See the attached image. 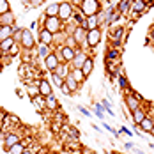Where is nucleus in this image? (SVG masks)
<instances>
[{
  "label": "nucleus",
  "instance_id": "9",
  "mask_svg": "<svg viewBox=\"0 0 154 154\" xmlns=\"http://www.w3.org/2000/svg\"><path fill=\"white\" fill-rule=\"evenodd\" d=\"M43 64H45V69H46V71H50V73H55V69L59 67L60 60L57 59V53H55V51H51L46 59L43 60Z\"/></svg>",
  "mask_w": 154,
  "mask_h": 154
},
{
  "label": "nucleus",
  "instance_id": "19",
  "mask_svg": "<svg viewBox=\"0 0 154 154\" xmlns=\"http://www.w3.org/2000/svg\"><path fill=\"white\" fill-rule=\"evenodd\" d=\"M35 48H37V57H39L41 60H45L48 55L53 51L51 46H48V45H41V43H37V46H35Z\"/></svg>",
  "mask_w": 154,
  "mask_h": 154
},
{
  "label": "nucleus",
  "instance_id": "5",
  "mask_svg": "<svg viewBox=\"0 0 154 154\" xmlns=\"http://www.w3.org/2000/svg\"><path fill=\"white\" fill-rule=\"evenodd\" d=\"M101 29H94V30H87V37H85V45L87 48H96L99 43H101Z\"/></svg>",
  "mask_w": 154,
  "mask_h": 154
},
{
  "label": "nucleus",
  "instance_id": "14",
  "mask_svg": "<svg viewBox=\"0 0 154 154\" xmlns=\"http://www.w3.org/2000/svg\"><path fill=\"white\" fill-rule=\"evenodd\" d=\"M145 9H147V5H145L142 0H133V2H131V9H129V13H133V18H138L140 14H143Z\"/></svg>",
  "mask_w": 154,
  "mask_h": 154
},
{
  "label": "nucleus",
  "instance_id": "44",
  "mask_svg": "<svg viewBox=\"0 0 154 154\" xmlns=\"http://www.w3.org/2000/svg\"><path fill=\"white\" fill-rule=\"evenodd\" d=\"M149 41H152V43H154V27L149 30Z\"/></svg>",
  "mask_w": 154,
  "mask_h": 154
},
{
  "label": "nucleus",
  "instance_id": "4",
  "mask_svg": "<svg viewBox=\"0 0 154 154\" xmlns=\"http://www.w3.org/2000/svg\"><path fill=\"white\" fill-rule=\"evenodd\" d=\"M55 53H57V59L60 60V64H71V60L75 59V55H76V50H73V48L69 46H59V50H55Z\"/></svg>",
  "mask_w": 154,
  "mask_h": 154
},
{
  "label": "nucleus",
  "instance_id": "27",
  "mask_svg": "<svg viewBox=\"0 0 154 154\" xmlns=\"http://www.w3.org/2000/svg\"><path fill=\"white\" fill-rule=\"evenodd\" d=\"M37 82L39 80H35V82H32V83H27V94L32 97H35V96H39V87H37Z\"/></svg>",
  "mask_w": 154,
  "mask_h": 154
},
{
  "label": "nucleus",
  "instance_id": "36",
  "mask_svg": "<svg viewBox=\"0 0 154 154\" xmlns=\"http://www.w3.org/2000/svg\"><path fill=\"white\" fill-rule=\"evenodd\" d=\"M103 112H105V108H103V105H99V103H96V117H99L101 121H103Z\"/></svg>",
  "mask_w": 154,
  "mask_h": 154
},
{
  "label": "nucleus",
  "instance_id": "2",
  "mask_svg": "<svg viewBox=\"0 0 154 154\" xmlns=\"http://www.w3.org/2000/svg\"><path fill=\"white\" fill-rule=\"evenodd\" d=\"M73 14H75V7H73L71 2H67V0L59 2V20L62 23H67L73 18Z\"/></svg>",
  "mask_w": 154,
  "mask_h": 154
},
{
  "label": "nucleus",
  "instance_id": "42",
  "mask_svg": "<svg viewBox=\"0 0 154 154\" xmlns=\"http://www.w3.org/2000/svg\"><path fill=\"white\" fill-rule=\"evenodd\" d=\"M78 110H80V112H82V113H83L85 117H89V115H91V112H89V110H87L85 106H78Z\"/></svg>",
  "mask_w": 154,
  "mask_h": 154
},
{
  "label": "nucleus",
  "instance_id": "41",
  "mask_svg": "<svg viewBox=\"0 0 154 154\" xmlns=\"http://www.w3.org/2000/svg\"><path fill=\"white\" fill-rule=\"evenodd\" d=\"M43 4H45V0H30V9L32 7H39Z\"/></svg>",
  "mask_w": 154,
  "mask_h": 154
},
{
  "label": "nucleus",
  "instance_id": "31",
  "mask_svg": "<svg viewBox=\"0 0 154 154\" xmlns=\"http://www.w3.org/2000/svg\"><path fill=\"white\" fill-rule=\"evenodd\" d=\"M7 37H13V27H0V43Z\"/></svg>",
  "mask_w": 154,
  "mask_h": 154
},
{
  "label": "nucleus",
  "instance_id": "45",
  "mask_svg": "<svg viewBox=\"0 0 154 154\" xmlns=\"http://www.w3.org/2000/svg\"><path fill=\"white\" fill-rule=\"evenodd\" d=\"M20 2H21L25 7H29V9H30V0H20Z\"/></svg>",
  "mask_w": 154,
  "mask_h": 154
},
{
  "label": "nucleus",
  "instance_id": "23",
  "mask_svg": "<svg viewBox=\"0 0 154 154\" xmlns=\"http://www.w3.org/2000/svg\"><path fill=\"white\" fill-rule=\"evenodd\" d=\"M45 14L48 18H53V16H59V2H51L45 7Z\"/></svg>",
  "mask_w": 154,
  "mask_h": 154
},
{
  "label": "nucleus",
  "instance_id": "43",
  "mask_svg": "<svg viewBox=\"0 0 154 154\" xmlns=\"http://www.w3.org/2000/svg\"><path fill=\"white\" fill-rule=\"evenodd\" d=\"M121 133H126L128 137H131V135H133V133H131V131H129L128 128H121Z\"/></svg>",
  "mask_w": 154,
  "mask_h": 154
},
{
  "label": "nucleus",
  "instance_id": "20",
  "mask_svg": "<svg viewBox=\"0 0 154 154\" xmlns=\"http://www.w3.org/2000/svg\"><path fill=\"white\" fill-rule=\"evenodd\" d=\"M131 2L133 0H121L119 4H117V11L121 13V16H126V14H129V9H131Z\"/></svg>",
  "mask_w": 154,
  "mask_h": 154
},
{
  "label": "nucleus",
  "instance_id": "38",
  "mask_svg": "<svg viewBox=\"0 0 154 154\" xmlns=\"http://www.w3.org/2000/svg\"><path fill=\"white\" fill-rule=\"evenodd\" d=\"M20 50H21V46H20L18 43H14V45H13V48L9 50V53H11V55H18V53H21Z\"/></svg>",
  "mask_w": 154,
  "mask_h": 154
},
{
  "label": "nucleus",
  "instance_id": "32",
  "mask_svg": "<svg viewBox=\"0 0 154 154\" xmlns=\"http://www.w3.org/2000/svg\"><path fill=\"white\" fill-rule=\"evenodd\" d=\"M21 35H23V29L21 27H13V39H14V43L20 45V41H21Z\"/></svg>",
  "mask_w": 154,
  "mask_h": 154
},
{
  "label": "nucleus",
  "instance_id": "15",
  "mask_svg": "<svg viewBox=\"0 0 154 154\" xmlns=\"http://www.w3.org/2000/svg\"><path fill=\"white\" fill-rule=\"evenodd\" d=\"M145 117H147V110H145V108H142V106L131 112V119H133V124H135V126H138Z\"/></svg>",
  "mask_w": 154,
  "mask_h": 154
},
{
  "label": "nucleus",
  "instance_id": "17",
  "mask_svg": "<svg viewBox=\"0 0 154 154\" xmlns=\"http://www.w3.org/2000/svg\"><path fill=\"white\" fill-rule=\"evenodd\" d=\"M152 128H154V117H149V115L138 124V129L142 131V133H151Z\"/></svg>",
  "mask_w": 154,
  "mask_h": 154
},
{
  "label": "nucleus",
  "instance_id": "16",
  "mask_svg": "<svg viewBox=\"0 0 154 154\" xmlns=\"http://www.w3.org/2000/svg\"><path fill=\"white\" fill-rule=\"evenodd\" d=\"M37 43L51 46V45H53V34H50L46 29H39V41H37Z\"/></svg>",
  "mask_w": 154,
  "mask_h": 154
},
{
  "label": "nucleus",
  "instance_id": "28",
  "mask_svg": "<svg viewBox=\"0 0 154 154\" xmlns=\"http://www.w3.org/2000/svg\"><path fill=\"white\" fill-rule=\"evenodd\" d=\"M69 75H71L73 78H75V80H76V82L80 83V85H82V83H83V82L87 80V78H85V75H83V71H82V69H75V67H73Z\"/></svg>",
  "mask_w": 154,
  "mask_h": 154
},
{
  "label": "nucleus",
  "instance_id": "34",
  "mask_svg": "<svg viewBox=\"0 0 154 154\" xmlns=\"http://www.w3.org/2000/svg\"><path fill=\"white\" fill-rule=\"evenodd\" d=\"M51 85H55L57 89H60L64 85V78H60L57 73H51Z\"/></svg>",
  "mask_w": 154,
  "mask_h": 154
},
{
  "label": "nucleus",
  "instance_id": "47",
  "mask_svg": "<svg viewBox=\"0 0 154 154\" xmlns=\"http://www.w3.org/2000/svg\"><path fill=\"white\" fill-rule=\"evenodd\" d=\"M124 147H126V149H135V147H133V143H124Z\"/></svg>",
  "mask_w": 154,
  "mask_h": 154
},
{
  "label": "nucleus",
  "instance_id": "1",
  "mask_svg": "<svg viewBox=\"0 0 154 154\" xmlns=\"http://www.w3.org/2000/svg\"><path fill=\"white\" fill-rule=\"evenodd\" d=\"M80 11L85 16H94L101 13V2L99 0H82L80 2Z\"/></svg>",
  "mask_w": 154,
  "mask_h": 154
},
{
  "label": "nucleus",
  "instance_id": "33",
  "mask_svg": "<svg viewBox=\"0 0 154 154\" xmlns=\"http://www.w3.org/2000/svg\"><path fill=\"white\" fill-rule=\"evenodd\" d=\"M62 46H69V48H73V50H80V46H78V43L75 41V39H73V35H67Z\"/></svg>",
  "mask_w": 154,
  "mask_h": 154
},
{
  "label": "nucleus",
  "instance_id": "40",
  "mask_svg": "<svg viewBox=\"0 0 154 154\" xmlns=\"http://www.w3.org/2000/svg\"><path fill=\"white\" fill-rule=\"evenodd\" d=\"M60 92L64 94V96H71V91H69V87L66 85V82H64V85L60 87Z\"/></svg>",
  "mask_w": 154,
  "mask_h": 154
},
{
  "label": "nucleus",
  "instance_id": "22",
  "mask_svg": "<svg viewBox=\"0 0 154 154\" xmlns=\"http://www.w3.org/2000/svg\"><path fill=\"white\" fill-rule=\"evenodd\" d=\"M71 69H73V67H71L69 64H64V62H62V64H59V67L55 69V73H57V75H59L60 78H64V80H66V78L69 76Z\"/></svg>",
  "mask_w": 154,
  "mask_h": 154
},
{
  "label": "nucleus",
  "instance_id": "50",
  "mask_svg": "<svg viewBox=\"0 0 154 154\" xmlns=\"http://www.w3.org/2000/svg\"><path fill=\"white\" fill-rule=\"evenodd\" d=\"M151 135H152V137H154V128H152V129H151Z\"/></svg>",
  "mask_w": 154,
  "mask_h": 154
},
{
  "label": "nucleus",
  "instance_id": "37",
  "mask_svg": "<svg viewBox=\"0 0 154 154\" xmlns=\"http://www.w3.org/2000/svg\"><path fill=\"white\" fill-rule=\"evenodd\" d=\"M128 85H129V83H128V78L124 76V75H121V76H119V87H121V89H128Z\"/></svg>",
  "mask_w": 154,
  "mask_h": 154
},
{
  "label": "nucleus",
  "instance_id": "13",
  "mask_svg": "<svg viewBox=\"0 0 154 154\" xmlns=\"http://www.w3.org/2000/svg\"><path fill=\"white\" fill-rule=\"evenodd\" d=\"M16 25V16L13 11L0 14V27H14Z\"/></svg>",
  "mask_w": 154,
  "mask_h": 154
},
{
  "label": "nucleus",
  "instance_id": "11",
  "mask_svg": "<svg viewBox=\"0 0 154 154\" xmlns=\"http://www.w3.org/2000/svg\"><path fill=\"white\" fill-rule=\"evenodd\" d=\"M37 87H39V94L43 96V97H48V96H51L53 94V85L45 80V78H41L39 82H37Z\"/></svg>",
  "mask_w": 154,
  "mask_h": 154
},
{
  "label": "nucleus",
  "instance_id": "21",
  "mask_svg": "<svg viewBox=\"0 0 154 154\" xmlns=\"http://www.w3.org/2000/svg\"><path fill=\"white\" fill-rule=\"evenodd\" d=\"M30 101H32V105H34V108H35L39 113L46 108V101H45V97H43L41 94H39V96H35V97H32Z\"/></svg>",
  "mask_w": 154,
  "mask_h": 154
},
{
  "label": "nucleus",
  "instance_id": "26",
  "mask_svg": "<svg viewBox=\"0 0 154 154\" xmlns=\"http://www.w3.org/2000/svg\"><path fill=\"white\" fill-rule=\"evenodd\" d=\"M64 82H66V85L69 87V91H71V94L78 92V89H80V83H78V82H76V80H75L73 76H71V75H69L67 78H66Z\"/></svg>",
  "mask_w": 154,
  "mask_h": 154
},
{
  "label": "nucleus",
  "instance_id": "3",
  "mask_svg": "<svg viewBox=\"0 0 154 154\" xmlns=\"http://www.w3.org/2000/svg\"><path fill=\"white\" fill-rule=\"evenodd\" d=\"M20 46L25 51H32L34 48L37 46V41H35V37H34L30 29H23V35H21V41H20Z\"/></svg>",
  "mask_w": 154,
  "mask_h": 154
},
{
  "label": "nucleus",
  "instance_id": "12",
  "mask_svg": "<svg viewBox=\"0 0 154 154\" xmlns=\"http://www.w3.org/2000/svg\"><path fill=\"white\" fill-rule=\"evenodd\" d=\"M80 27H83L85 30H94V29H99V27H101V25H99V16H97V14L87 16V18H85V21H83Z\"/></svg>",
  "mask_w": 154,
  "mask_h": 154
},
{
  "label": "nucleus",
  "instance_id": "7",
  "mask_svg": "<svg viewBox=\"0 0 154 154\" xmlns=\"http://www.w3.org/2000/svg\"><path fill=\"white\" fill-rule=\"evenodd\" d=\"M2 142H4V149L7 151L9 147H13V145L21 142V135L18 131H7V133H4V140Z\"/></svg>",
  "mask_w": 154,
  "mask_h": 154
},
{
  "label": "nucleus",
  "instance_id": "10",
  "mask_svg": "<svg viewBox=\"0 0 154 154\" xmlns=\"http://www.w3.org/2000/svg\"><path fill=\"white\" fill-rule=\"evenodd\" d=\"M89 59V53H85V50H76V55H75V59L71 60V67H75V69H82V66H83V62Z\"/></svg>",
  "mask_w": 154,
  "mask_h": 154
},
{
  "label": "nucleus",
  "instance_id": "48",
  "mask_svg": "<svg viewBox=\"0 0 154 154\" xmlns=\"http://www.w3.org/2000/svg\"><path fill=\"white\" fill-rule=\"evenodd\" d=\"M0 140H4V129H2V126H0Z\"/></svg>",
  "mask_w": 154,
  "mask_h": 154
},
{
  "label": "nucleus",
  "instance_id": "49",
  "mask_svg": "<svg viewBox=\"0 0 154 154\" xmlns=\"http://www.w3.org/2000/svg\"><path fill=\"white\" fill-rule=\"evenodd\" d=\"M23 154H34V152H32L30 149H25V151H23Z\"/></svg>",
  "mask_w": 154,
  "mask_h": 154
},
{
  "label": "nucleus",
  "instance_id": "46",
  "mask_svg": "<svg viewBox=\"0 0 154 154\" xmlns=\"http://www.w3.org/2000/svg\"><path fill=\"white\" fill-rule=\"evenodd\" d=\"M142 2H143L147 7H149V5H154V0H142Z\"/></svg>",
  "mask_w": 154,
  "mask_h": 154
},
{
  "label": "nucleus",
  "instance_id": "25",
  "mask_svg": "<svg viewBox=\"0 0 154 154\" xmlns=\"http://www.w3.org/2000/svg\"><path fill=\"white\" fill-rule=\"evenodd\" d=\"M45 101H46V110H50V112H57L59 110V101H57V97L53 94L45 97Z\"/></svg>",
  "mask_w": 154,
  "mask_h": 154
},
{
  "label": "nucleus",
  "instance_id": "24",
  "mask_svg": "<svg viewBox=\"0 0 154 154\" xmlns=\"http://www.w3.org/2000/svg\"><path fill=\"white\" fill-rule=\"evenodd\" d=\"M82 71H83V75H85V78L91 76V73L94 71V59L89 55V59L83 62V66H82Z\"/></svg>",
  "mask_w": 154,
  "mask_h": 154
},
{
  "label": "nucleus",
  "instance_id": "8",
  "mask_svg": "<svg viewBox=\"0 0 154 154\" xmlns=\"http://www.w3.org/2000/svg\"><path fill=\"white\" fill-rule=\"evenodd\" d=\"M71 35H73V39L78 43V46L82 48V50H83V48H87V45H85L87 30H85L83 27H80V25H78V27H75V30H73V34H71Z\"/></svg>",
  "mask_w": 154,
  "mask_h": 154
},
{
  "label": "nucleus",
  "instance_id": "6",
  "mask_svg": "<svg viewBox=\"0 0 154 154\" xmlns=\"http://www.w3.org/2000/svg\"><path fill=\"white\" fill-rule=\"evenodd\" d=\"M45 29H46L50 34H59V32L64 30V23L59 20V16H53V18H48L46 23H45Z\"/></svg>",
  "mask_w": 154,
  "mask_h": 154
},
{
  "label": "nucleus",
  "instance_id": "29",
  "mask_svg": "<svg viewBox=\"0 0 154 154\" xmlns=\"http://www.w3.org/2000/svg\"><path fill=\"white\" fill-rule=\"evenodd\" d=\"M25 149H27V147L23 145V142H20V143H16V145H13V147H9L5 152L7 154H23Z\"/></svg>",
  "mask_w": 154,
  "mask_h": 154
},
{
  "label": "nucleus",
  "instance_id": "35",
  "mask_svg": "<svg viewBox=\"0 0 154 154\" xmlns=\"http://www.w3.org/2000/svg\"><path fill=\"white\" fill-rule=\"evenodd\" d=\"M9 11H11V4H9V0H0V14L9 13Z\"/></svg>",
  "mask_w": 154,
  "mask_h": 154
},
{
  "label": "nucleus",
  "instance_id": "30",
  "mask_svg": "<svg viewBox=\"0 0 154 154\" xmlns=\"http://www.w3.org/2000/svg\"><path fill=\"white\" fill-rule=\"evenodd\" d=\"M13 45H14V39H13V37H7V39H4V41L0 43V50H2L4 53H7V51L13 48Z\"/></svg>",
  "mask_w": 154,
  "mask_h": 154
},
{
  "label": "nucleus",
  "instance_id": "18",
  "mask_svg": "<svg viewBox=\"0 0 154 154\" xmlns=\"http://www.w3.org/2000/svg\"><path fill=\"white\" fill-rule=\"evenodd\" d=\"M124 105L128 106V110H129V112H133V110L140 108V101L137 99V97H133L131 94H128V96L124 97Z\"/></svg>",
  "mask_w": 154,
  "mask_h": 154
},
{
  "label": "nucleus",
  "instance_id": "39",
  "mask_svg": "<svg viewBox=\"0 0 154 154\" xmlns=\"http://www.w3.org/2000/svg\"><path fill=\"white\" fill-rule=\"evenodd\" d=\"M69 135L73 137V140H78V137H80V133H78V129H76V128H73V126L69 128Z\"/></svg>",
  "mask_w": 154,
  "mask_h": 154
}]
</instances>
